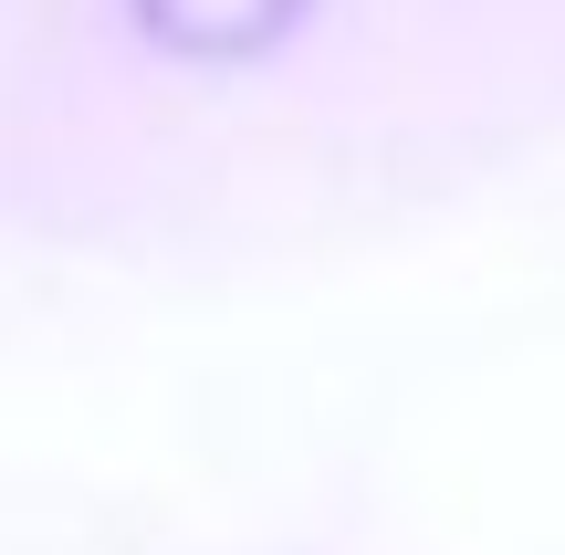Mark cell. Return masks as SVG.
<instances>
[{"label": "cell", "mask_w": 565, "mask_h": 555, "mask_svg": "<svg viewBox=\"0 0 565 555\" xmlns=\"http://www.w3.org/2000/svg\"><path fill=\"white\" fill-rule=\"evenodd\" d=\"M303 0H137V21L179 53H263Z\"/></svg>", "instance_id": "cell-1"}]
</instances>
